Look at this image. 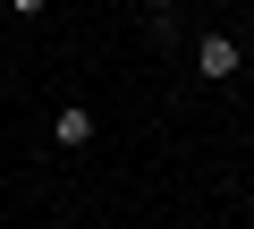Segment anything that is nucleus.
I'll list each match as a JSON object with an SVG mask.
<instances>
[{"instance_id": "nucleus-1", "label": "nucleus", "mask_w": 254, "mask_h": 229, "mask_svg": "<svg viewBox=\"0 0 254 229\" xmlns=\"http://www.w3.org/2000/svg\"><path fill=\"white\" fill-rule=\"evenodd\" d=\"M237 68H246V43H237V34H203V43H195V76H212V85H229Z\"/></svg>"}, {"instance_id": "nucleus-2", "label": "nucleus", "mask_w": 254, "mask_h": 229, "mask_svg": "<svg viewBox=\"0 0 254 229\" xmlns=\"http://www.w3.org/2000/svg\"><path fill=\"white\" fill-rule=\"evenodd\" d=\"M51 145H60V153L93 145V110H85V102H60V110H51Z\"/></svg>"}, {"instance_id": "nucleus-3", "label": "nucleus", "mask_w": 254, "mask_h": 229, "mask_svg": "<svg viewBox=\"0 0 254 229\" xmlns=\"http://www.w3.org/2000/svg\"><path fill=\"white\" fill-rule=\"evenodd\" d=\"M51 9V0H9V17H43Z\"/></svg>"}, {"instance_id": "nucleus-4", "label": "nucleus", "mask_w": 254, "mask_h": 229, "mask_svg": "<svg viewBox=\"0 0 254 229\" xmlns=\"http://www.w3.org/2000/svg\"><path fill=\"white\" fill-rule=\"evenodd\" d=\"M144 9H153V17H178V9H187V0H144Z\"/></svg>"}, {"instance_id": "nucleus-5", "label": "nucleus", "mask_w": 254, "mask_h": 229, "mask_svg": "<svg viewBox=\"0 0 254 229\" xmlns=\"http://www.w3.org/2000/svg\"><path fill=\"white\" fill-rule=\"evenodd\" d=\"M0 9H9V0H0Z\"/></svg>"}]
</instances>
